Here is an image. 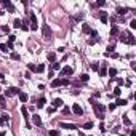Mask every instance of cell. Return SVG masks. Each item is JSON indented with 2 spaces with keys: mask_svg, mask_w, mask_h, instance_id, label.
I'll return each instance as SVG.
<instances>
[{
  "mask_svg": "<svg viewBox=\"0 0 136 136\" xmlns=\"http://www.w3.org/2000/svg\"><path fill=\"white\" fill-rule=\"evenodd\" d=\"M119 40H120L122 43H128V45H135L136 43L135 37H133L130 32H122V34H119Z\"/></svg>",
  "mask_w": 136,
  "mask_h": 136,
  "instance_id": "obj_1",
  "label": "cell"
},
{
  "mask_svg": "<svg viewBox=\"0 0 136 136\" xmlns=\"http://www.w3.org/2000/svg\"><path fill=\"white\" fill-rule=\"evenodd\" d=\"M93 109H94V114H96V117H98V119H101V120H102V119H104V106H102V104H96V102H94V104H93Z\"/></svg>",
  "mask_w": 136,
  "mask_h": 136,
  "instance_id": "obj_2",
  "label": "cell"
},
{
  "mask_svg": "<svg viewBox=\"0 0 136 136\" xmlns=\"http://www.w3.org/2000/svg\"><path fill=\"white\" fill-rule=\"evenodd\" d=\"M70 82L67 80V78H54L53 82H51V86L53 88H58V86H67Z\"/></svg>",
  "mask_w": 136,
  "mask_h": 136,
  "instance_id": "obj_3",
  "label": "cell"
},
{
  "mask_svg": "<svg viewBox=\"0 0 136 136\" xmlns=\"http://www.w3.org/2000/svg\"><path fill=\"white\" fill-rule=\"evenodd\" d=\"M19 93H21V90L16 88V86H10V88L5 90V96H8V98L15 96V94H19Z\"/></svg>",
  "mask_w": 136,
  "mask_h": 136,
  "instance_id": "obj_4",
  "label": "cell"
},
{
  "mask_svg": "<svg viewBox=\"0 0 136 136\" xmlns=\"http://www.w3.org/2000/svg\"><path fill=\"white\" fill-rule=\"evenodd\" d=\"M29 18H31V26H29V29L37 31V29H39V24H37V16H35L34 13H31V15H29Z\"/></svg>",
  "mask_w": 136,
  "mask_h": 136,
  "instance_id": "obj_5",
  "label": "cell"
},
{
  "mask_svg": "<svg viewBox=\"0 0 136 136\" xmlns=\"http://www.w3.org/2000/svg\"><path fill=\"white\" fill-rule=\"evenodd\" d=\"M42 31H43V37H45L47 40H51V35H53V34H51V27L48 26L47 23L43 24V29H42Z\"/></svg>",
  "mask_w": 136,
  "mask_h": 136,
  "instance_id": "obj_6",
  "label": "cell"
},
{
  "mask_svg": "<svg viewBox=\"0 0 136 136\" xmlns=\"http://www.w3.org/2000/svg\"><path fill=\"white\" fill-rule=\"evenodd\" d=\"M21 112H23L24 120H26V127H27V128H31V123H29V112H27V107H26V106H23V107H21Z\"/></svg>",
  "mask_w": 136,
  "mask_h": 136,
  "instance_id": "obj_7",
  "label": "cell"
},
{
  "mask_svg": "<svg viewBox=\"0 0 136 136\" xmlns=\"http://www.w3.org/2000/svg\"><path fill=\"white\" fill-rule=\"evenodd\" d=\"M72 72H74V69H72L70 66H66V67H62V69H61L59 75H61V77H66V75H70Z\"/></svg>",
  "mask_w": 136,
  "mask_h": 136,
  "instance_id": "obj_8",
  "label": "cell"
},
{
  "mask_svg": "<svg viewBox=\"0 0 136 136\" xmlns=\"http://www.w3.org/2000/svg\"><path fill=\"white\" fill-rule=\"evenodd\" d=\"M114 51H115V43H109V45H107V48H106L104 56H106V58H109V56H110V54H112Z\"/></svg>",
  "mask_w": 136,
  "mask_h": 136,
  "instance_id": "obj_9",
  "label": "cell"
},
{
  "mask_svg": "<svg viewBox=\"0 0 136 136\" xmlns=\"http://www.w3.org/2000/svg\"><path fill=\"white\" fill-rule=\"evenodd\" d=\"M98 15H99V19H101V23H107V21H109V15H107V11H99V13H98ZM96 15V16H98Z\"/></svg>",
  "mask_w": 136,
  "mask_h": 136,
  "instance_id": "obj_10",
  "label": "cell"
},
{
  "mask_svg": "<svg viewBox=\"0 0 136 136\" xmlns=\"http://www.w3.org/2000/svg\"><path fill=\"white\" fill-rule=\"evenodd\" d=\"M59 127H61V128H66V130H75V128H77V125H75V123H64V122H61Z\"/></svg>",
  "mask_w": 136,
  "mask_h": 136,
  "instance_id": "obj_11",
  "label": "cell"
},
{
  "mask_svg": "<svg viewBox=\"0 0 136 136\" xmlns=\"http://www.w3.org/2000/svg\"><path fill=\"white\" fill-rule=\"evenodd\" d=\"M72 112H74L75 115H83V109H82L78 104H74L72 106Z\"/></svg>",
  "mask_w": 136,
  "mask_h": 136,
  "instance_id": "obj_12",
  "label": "cell"
},
{
  "mask_svg": "<svg viewBox=\"0 0 136 136\" xmlns=\"http://www.w3.org/2000/svg\"><path fill=\"white\" fill-rule=\"evenodd\" d=\"M2 5H3L5 8H8V10H10V11H15V7H13V3L11 2H10V0H3V2H2Z\"/></svg>",
  "mask_w": 136,
  "mask_h": 136,
  "instance_id": "obj_13",
  "label": "cell"
},
{
  "mask_svg": "<svg viewBox=\"0 0 136 136\" xmlns=\"http://www.w3.org/2000/svg\"><path fill=\"white\" fill-rule=\"evenodd\" d=\"M10 122V115L8 114H2L0 115V125H7Z\"/></svg>",
  "mask_w": 136,
  "mask_h": 136,
  "instance_id": "obj_14",
  "label": "cell"
},
{
  "mask_svg": "<svg viewBox=\"0 0 136 136\" xmlns=\"http://www.w3.org/2000/svg\"><path fill=\"white\" fill-rule=\"evenodd\" d=\"M62 104H64V101H62L61 98H54L53 99V107L56 109V107H62Z\"/></svg>",
  "mask_w": 136,
  "mask_h": 136,
  "instance_id": "obj_15",
  "label": "cell"
},
{
  "mask_svg": "<svg viewBox=\"0 0 136 136\" xmlns=\"http://www.w3.org/2000/svg\"><path fill=\"white\" fill-rule=\"evenodd\" d=\"M32 120H34V123L37 125V127H42V119H40V115L34 114V115H32Z\"/></svg>",
  "mask_w": 136,
  "mask_h": 136,
  "instance_id": "obj_16",
  "label": "cell"
},
{
  "mask_svg": "<svg viewBox=\"0 0 136 136\" xmlns=\"http://www.w3.org/2000/svg\"><path fill=\"white\" fill-rule=\"evenodd\" d=\"M119 34H120V31H119V27H117V26L110 27V37H119Z\"/></svg>",
  "mask_w": 136,
  "mask_h": 136,
  "instance_id": "obj_17",
  "label": "cell"
},
{
  "mask_svg": "<svg viewBox=\"0 0 136 136\" xmlns=\"http://www.w3.org/2000/svg\"><path fill=\"white\" fill-rule=\"evenodd\" d=\"M127 13H128V8H122V7H119V8H117V15H119V16H122V18H123V16L127 15Z\"/></svg>",
  "mask_w": 136,
  "mask_h": 136,
  "instance_id": "obj_18",
  "label": "cell"
},
{
  "mask_svg": "<svg viewBox=\"0 0 136 136\" xmlns=\"http://www.w3.org/2000/svg\"><path fill=\"white\" fill-rule=\"evenodd\" d=\"M107 74H109V77H110V80H115V75H117V69H114V67H110Z\"/></svg>",
  "mask_w": 136,
  "mask_h": 136,
  "instance_id": "obj_19",
  "label": "cell"
},
{
  "mask_svg": "<svg viewBox=\"0 0 136 136\" xmlns=\"http://www.w3.org/2000/svg\"><path fill=\"white\" fill-rule=\"evenodd\" d=\"M82 31L85 32V34H90V35H91V32H93V31H91V27H90L88 24H82Z\"/></svg>",
  "mask_w": 136,
  "mask_h": 136,
  "instance_id": "obj_20",
  "label": "cell"
},
{
  "mask_svg": "<svg viewBox=\"0 0 136 136\" xmlns=\"http://www.w3.org/2000/svg\"><path fill=\"white\" fill-rule=\"evenodd\" d=\"M45 102H47V99H45V98H40L39 101H37V107H39V109L45 107Z\"/></svg>",
  "mask_w": 136,
  "mask_h": 136,
  "instance_id": "obj_21",
  "label": "cell"
},
{
  "mask_svg": "<svg viewBox=\"0 0 136 136\" xmlns=\"http://www.w3.org/2000/svg\"><path fill=\"white\" fill-rule=\"evenodd\" d=\"M13 26H15L16 29H21V26H23V21H21V19H18V18H16V19L13 21Z\"/></svg>",
  "mask_w": 136,
  "mask_h": 136,
  "instance_id": "obj_22",
  "label": "cell"
},
{
  "mask_svg": "<svg viewBox=\"0 0 136 136\" xmlns=\"http://www.w3.org/2000/svg\"><path fill=\"white\" fill-rule=\"evenodd\" d=\"M120 93H122V88L120 86H115V88H114V93H112V96H120Z\"/></svg>",
  "mask_w": 136,
  "mask_h": 136,
  "instance_id": "obj_23",
  "label": "cell"
},
{
  "mask_svg": "<svg viewBox=\"0 0 136 136\" xmlns=\"http://www.w3.org/2000/svg\"><path fill=\"white\" fill-rule=\"evenodd\" d=\"M48 61H51V62H56V53H54V51H51V53L48 54Z\"/></svg>",
  "mask_w": 136,
  "mask_h": 136,
  "instance_id": "obj_24",
  "label": "cell"
},
{
  "mask_svg": "<svg viewBox=\"0 0 136 136\" xmlns=\"http://www.w3.org/2000/svg\"><path fill=\"white\" fill-rule=\"evenodd\" d=\"M106 74H107V70H106V62H102V67L99 69V75H101V77H104Z\"/></svg>",
  "mask_w": 136,
  "mask_h": 136,
  "instance_id": "obj_25",
  "label": "cell"
},
{
  "mask_svg": "<svg viewBox=\"0 0 136 136\" xmlns=\"http://www.w3.org/2000/svg\"><path fill=\"white\" fill-rule=\"evenodd\" d=\"M19 99H21V102H26L27 99H29V96H27L26 93H23V91H21V93H19Z\"/></svg>",
  "mask_w": 136,
  "mask_h": 136,
  "instance_id": "obj_26",
  "label": "cell"
},
{
  "mask_svg": "<svg viewBox=\"0 0 136 136\" xmlns=\"http://www.w3.org/2000/svg\"><path fill=\"white\" fill-rule=\"evenodd\" d=\"M115 106H127V99H120V98H119L115 101Z\"/></svg>",
  "mask_w": 136,
  "mask_h": 136,
  "instance_id": "obj_27",
  "label": "cell"
},
{
  "mask_svg": "<svg viewBox=\"0 0 136 136\" xmlns=\"http://www.w3.org/2000/svg\"><path fill=\"white\" fill-rule=\"evenodd\" d=\"M122 119H123V123L127 125V127H130V125H131V120H130L127 115H122Z\"/></svg>",
  "mask_w": 136,
  "mask_h": 136,
  "instance_id": "obj_28",
  "label": "cell"
},
{
  "mask_svg": "<svg viewBox=\"0 0 136 136\" xmlns=\"http://www.w3.org/2000/svg\"><path fill=\"white\" fill-rule=\"evenodd\" d=\"M90 80V75L88 74H82L80 75V82H88Z\"/></svg>",
  "mask_w": 136,
  "mask_h": 136,
  "instance_id": "obj_29",
  "label": "cell"
},
{
  "mask_svg": "<svg viewBox=\"0 0 136 136\" xmlns=\"http://www.w3.org/2000/svg\"><path fill=\"white\" fill-rule=\"evenodd\" d=\"M0 107H2V109L7 107V102H5V96H0Z\"/></svg>",
  "mask_w": 136,
  "mask_h": 136,
  "instance_id": "obj_30",
  "label": "cell"
},
{
  "mask_svg": "<svg viewBox=\"0 0 136 136\" xmlns=\"http://www.w3.org/2000/svg\"><path fill=\"white\" fill-rule=\"evenodd\" d=\"M96 42H99V37H91V40H88V45H94Z\"/></svg>",
  "mask_w": 136,
  "mask_h": 136,
  "instance_id": "obj_31",
  "label": "cell"
},
{
  "mask_svg": "<svg viewBox=\"0 0 136 136\" xmlns=\"http://www.w3.org/2000/svg\"><path fill=\"white\" fill-rule=\"evenodd\" d=\"M43 70H45V64H39V66H37V69H35V72H43Z\"/></svg>",
  "mask_w": 136,
  "mask_h": 136,
  "instance_id": "obj_32",
  "label": "cell"
},
{
  "mask_svg": "<svg viewBox=\"0 0 136 136\" xmlns=\"http://www.w3.org/2000/svg\"><path fill=\"white\" fill-rule=\"evenodd\" d=\"M21 29H23V31H29V24H27V19L23 21V26H21Z\"/></svg>",
  "mask_w": 136,
  "mask_h": 136,
  "instance_id": "obj_33",
  "label": "cell"
},
{
  "mask_svg": "<svg viewBox=\"0 0 136 136\" xmlns=\"http://www.w3.org/2000/svg\"><path fill=\"white\" fill-rule=\"evenodd\" d=\"M83 128H85V130H91V128H93V122H86V123L83 125Z\"/></svg>",
  "mask_w": 136,
  "mask_h": 136,
  "instance_id": "obj_34",
  "label": "cell"
},
{
  "mask_svg": "<svg viewBox=\"0 0 136 136\" xmlns=\"http://www.w3.org/2000/svg\"><path fill=\"white\" fill-rule=\"evenodd\" d=\"M11 59H15V61H18V59H21V56L18 53H16V51H13L11 53Z\"/></svg>",
  "mask_w": 136,
  "mask_h": 136,
  "instance_id": "obj_35",
  "label": "cell"
},
{
  "mask_svg": "<svg viewBox=\"0 0 136 136\" xmlns=\"http://www.w3.org/2000/svg\"><path fill=\"white\" fill-rule=\"evenodd\" d=\"M0 50L5 51V53H8V47H7V43H0Z\"/></svg>",
  "mask_w": 136,
  "mask_h": 136,
  "instance_id": "obj_36",
  "label": "cell"
},
{
  "mask_svg": "<svg viewBox=\"0 0 136 136\" xmlns=\"http://www.w3.org/2000/svg\"><path fill=\"white\" fill-rule=\"evenodd\" d=\"M91 69L93 70H99V62H91Z\"/></svg>",
  "mask_w": 136,
  "mask_h": 136,
  "instance_id": "obj_37",
  "label": "cell"
},
{
  "mask_svg": "<svg viewBox=\"0 0 136 136\" xmlns=\"http://www.w3.org/2000/svg\"><path fill=\"white\" fill-rule=\"evenodd\" d=\"M59 67H61V64H59V62H53L51 69H53V70H59Z\"/></svg>",
  "mask_w": 136,
  "mask_h": 136,
  "instance_id": "obj_38",
  "label": "cell"
},
{
  "mask_svg": "<svg viewBox=\"0 0 136 136\" xmlns=\"http://www.w3.org/2000/svg\"><path fill=\"white\" fill-rule=\"evenodd\" d=\"M27 69H29V70H34V72H35L37 66H35V64H27Z\"/></svg>",
  "mask_w": 136,
  "mask_h": 136,
  "instance_id": "obj_39",
  "label": "cell"
},
{
  "mask_svg": "<svg viewBox=\"0 0 136 136\" xmlns=\"http://www.w3.org/2000/svg\"><path fill=\"white\" fill-rule=\"evenodd\" d=\"M50 136H59V131H58V130H51V131H50Z\"/></svg>",
  "mask_w": 136,
  "mask_h": 136,
  "instance_id": "obj_40",
  "label": "cell"
},
{
  "mask_svg": "<svg viewBox=\"0 0 136 136\" xmlns=\"http://www.w3.org/2000/svg\"><path fill=\"white\" fill-rule=\"evenodd\" d=\"M130 27H131V29H136V19H131V21H130Z\"/></svg>",
  "mask_w": 136,
  "mask_h": 136,
  "instance_id": "obj_41",
  "label": "cell"
},
{
  "mask_svg": "<svg viewBox=\"0 0 136 136\" xmlns=\"http://www.w3.org/2000/svg\"><path fill=\"white\" fill-rule=\"evenodd\" d=\"M15 40H16L15 35H10V37H8V43H11V45H13V42H15Z\"/></svg>",
  "mask_w": 136,
  "mask_h": 136,
  "instance_id": "obj_42",
  "label": "cell"
},
{
  "mask_svg": "<svg viewBox=\"0 0 136 136\" xmlns=\"http://www.w3.org/2000/svg\"><path fill=\"white\" fill-rule=\"evenodd\" d=\"M115 80H117V85H119V86L123 85V78H115Z\"/></svg>",
  "mask_w": 136,
  "mask_h": 136,
  "instance_id": "obj_43",
  "label": "cell"
},
{
  "mask_svg": "<svg viewBox=\"0 0 136 136\" xmlns=\"http://www.w3.org/2000/svg\"><path fill=\"white\" fill-rule=\"evenodd\" d=\"M62 112H64V114H66V115H67V114L70 112V109H69V107H62Z\"/></svg>",
  "mask_w": 136,
  "mask_h": 136,
  "instance_id": "obj_44",
  "label": "cell"
},
{
  "mask_svg": "<svg viewBox=\"0 0 136 136\" xmlns=\"http://www.w3.org/2000/svg\"><path fill=\"white\" fill-rule=\"evenodd\" d=\"M2 31H3V32H10V27H8V26H2Z\"/></svg>",
  "mask_w": 136,
  "mask_h": 136,
  "instance_id": "obj_45",
  "label": "cell"
},
{
  "mask_svg": "<svg viewBox=\"0 0 136 136\" xmlns=\"http://www.w3.org/2000/svg\"><path fill=\"white\" fill-rule=\"evenodd\" d=\"M130 67H131V69H136V62L131 61V62H130Z\"/></svg>",
  "mask_w": 136,
  "mask_h": 136,
  "instance_id": "obj_46",
  "label": "cell"
},
{
  "mask_svg": "<svg viewBox=\"0 0 136 136\" xmlns=\"http://www.w3.org/2000/svg\"><path fill=\"white\" fill-rule=\"evenodd\" d=\"M54 110H56V109H54V107H48V110H47V112H48V114H53Z\"/></svg>",
  "mask_w": 136,
  "mask_h": 136,
  "instance_id": "obj_47",
  "label": "cell"
},
{
  "mask_svg": "<svg viewBox=\"0 0 136 136\" xmlns=\"http://www.w3.org/2000/svg\"><path fill=\"white\" fill-rule=\"evenodd\" d=\"M99 130H101V131H106V128H104V123H99Z\"/></svg>",
  "mask_w": 136,
  "mask_h": 136,
  "instance_id": "obj_48",
  "label": "cell"
},
{
  "mask_svg": "<svg viewBox=\"0 0 136 136\" xmlns=\"http://www.w3.org/2000/svg\"><path fill=\"white\" fill-rule=\"evenodd\" d=\"M115 109V104H109V110H114Z\"/></svg>",
  "mask_w": 136,
  "mask_h": 136,
  "instance_id": "obj_49",
  "label": "cell"
},
{
  "mask_svg": "<svg viewBox=\"0 0 136 136\" xmlns=\"http://www.w3.org/2000/svg\"><path fill=\"white\" fill-rule=\"evenodd\" d=\"M130 136H136V131H135V130H131V133H130Z\"/></svg>",
  "mask_w": 136,
  "mask_h": 136,
  "instance_id": "obj_50",
  "label": "cell"
},
{
  "mask_svg": "<svg viewBox=\"0 0 136 136\" xmlns=\"http://www.w3.org/2000/svg\"><path fill=\"white\" fill-rule=\"evenodd\" d=\"M0 136H5V131H0Z\"/></svg>",
  "mask_w": 136,
  "mask_h": 136,
  "instance_id": "obj_51",
  "label": "cell"
}]
</instances>
